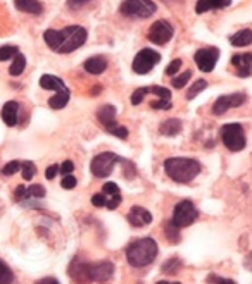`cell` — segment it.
Instances as JSON below:
<instances>
[{
	"mask_svg": "<svg viewBox=\"0 0 252 284\" xmlns=\"http://www.w3.org/2000/svg\"><path fill=\"white\" fill-rule=\"evenodd\" d=\"M19 169H21L19 160H12V162H9V164H5V166H3L2 174H3V176H12V174H16Z\"/></svg>",
	"mask_w": 252,
	"mask_h": 284,
	"instance_id": "35",
	"label": "cell"
},
{
	"mask_svg": "<svg viewBox=\"0 0 252 284\" xmlns=\"http://www.w3.org/2000/svg\"><path fill=\"white\" fill-rule=\"evenodd\" d=\"M149 93H154L156 97H159V100H171V92L164 86H150Z\"/></svg>",
	"mask_w": 252,
	"mask_h": 284,
	"instance_id": "33",
	"label": "cell"
},
{
	"mask_svg": "<svg viewBox=\"0 0 252 284\" xmlns=\"http://www.w3.org/2000/svg\"><path fill=\"white\" fill-rule=\"evenodd\" d=\"M206 88H208V81H206V79H199V81H195L194 85L190 86V90L187 92V98L188 100H194V98L201 92H204Z\"/></svg>",
	"mask_w": 252,
	"mask_h": 284,
	"instance_id": "27",
	"label": "cell"
},
{
	"mask_svg": "<svg viewBox=\"0 0 252 284\" xmlns=\"http://www.w3.org/2000/svg\"><path fill=\"white\" fill-rule=\"evenodd\" d=\"M104 195H120V186L116 183H106L102 186Z\"/></svg>",
	"mask_w": 252,
	"mask_h": 284,
	"instance_id": "40",
	"label": "cell"
},
{
	"mask_svg": "<svg viewBox=\"0 0 252 284\" xmlns=\"http://www.w3.org/2000/svg\"><path fill=\"white\" fill-rule=\"evenodd\" d=\"M61 184H62V188H64V189H73L76 186V178L73 176V174H68V176L62 178Z\"/></svg>",
	"mask_w": 252,
	"mask_h": 284,
	"instance_id": "41",
	"label": "cell"
},
{
	"mask_svg": "<svg viewBox=\"0 0 252 284\" xmlns=\"http://www.w3.org/2000/svg\"><path fill=\"white\" fill-rule=\"evenodd\" d=\"M166 238H168V240H169L173 245L180 243V229H178V227H174L171 222H168V224H166Z\"/></svg>",
	"mask_w": 252,
	"mask_h": 284,
	"instance_id": "31",
	"label": "cell"
},
{
	"mask_svg": "<svg viewBox=\"0 0 252 284\" xmlns=\"http://www.w3.org/2000/svg\"><path fill=\"white\" fill-rule=\"evenodd\" d=\"M92 203L93 207H106L107 203L106 195H104V193H95V195L92 196Z\"/></svg>",
	"mask_w": 252,
	"mask_h": 284,
	"instance_id": "43",
	"label": "cell"
},
{
	"mask_svg": "<svg viewBox=\"0 0 252 284\" xmlns=\"http://www.w3.org/2000/svg\"><path fill=\"white\" fill-rule=\"evenodd\" d=\"M230 43L233 47H247L252 43V30H240L230 36Z\"/></svg>",
	"mask_w": 252,
	"mask_h": 284,
	"instance_id": "22",
	"label": "cell"
},
{
	"mask_svg": "<svg viewBox=\"0 0 252 284\" xmlns=\"http://www.w3.org/2000/svg\"><path fill=\"white\" fill-rule=\"evenodd\" d=\"M45 196V188L42 184H33V186H28L26 198H43Z\"/></svg>",
	"mask_w": 252,
	"mask_h": 284,
	"instance_id": "34",
	"label": "cell"
},
{
	"mask_svg": "<svg viewBox=\"0 0 252 284\" xmlns=\"http://www.w3.org/2000/svg\"><path fill=\"white\" fill-rule=\"evenodd\" d=\"M21 169H23V179L24 181H31L35 174H37V167H35V164L30 162V160H26V162L21 164Z\"/></svg>",
	"mask_w": 252,
	"mask_h": 284,
	"instance_id": "30",
	"label": "cell"
},
{
	"mask_svg": "<svg viewBox=\"0 0 252 284\" xmlns=\"http://www.w3.org/2000/svg\"><path fill=\"white\" fill-rule=\"evenodd\" d=\"M90 0H68V7L71 10H78V9H82L83 5H86Z\"/></svg>",
	"mask_w": 252,
	"mask_h": 284,
	"instance_id": "46",
	"label": "cell"
},
{
	"mask_svg": "<svg viewBox=\"0 0 252 284\" xmlns=\"http://www.w3.org/2000/svg\"><path fill=\"white\" fill-rule=\"evenodd\" d=\"M169 284H180V283H169Z\"/></svg>",
	"mask_w": 252,
	"mask_h": 284,
	"instance_id": "52",
	"label": "cell"
},
{
	"mask_svg": "<svg viewBox=\"0 0 252 284\" xmlns=\"http://www.w3.org/2000/svg\"><path fill=\"white\" fill-rule=\"evenodd\" d=\"M97 119H99L100 124H102L104 128L111 133L118 126V122H116V107H114V105H109V104L102 105V107L97 110Z\"/></svg>",
	"mask_w": 252,
	"mask_h": 284,
	"instance_id": "13",
	"label": "cell"
},
{
	"mask_svg": "<svg viewBox=\"0 0 252 284\" xmlns=\"http://www.w3.org/2000/svg\"><path fill=\"white\" fill-rule=\"evenodd\" d=\"M171 36H173V26L164 19H159V21H156V23H152L149 33H147V38L156 45L168 43V41L171 40Z\"/></svg>",
	"mask_w": 252,
	"mask_h": 284,
	"instance_id": "10",
	"label": "cell"
},
{
	"mask_svg": "<svg viewBox=\"0 0 252 284\" xmlns=\"http://www.w3.org/2000/svg\"><path fill=\"white\" fill-rule=\"evenodd\" d=\"M12 281H14L12 271H10L5 262L0 260V284H12Z\"/></svg>",
	"mask_w": 252,
	"mask_h": 284,
	"instance_id": "28",
	"label": "cell"
},
{
	"mask_svg": "<svg viewBox=\"0 0 252 284\" xmlns=\"http://www.w3.org/2000/svg\"><path fill=\"white\" fill-rule=\"evenodd\" d=\"M111 135L118 136V138H121V140H126L128 138V129H126L125 126H116V128L111 131Z\"/></svg>",
	"mask_w": 252,
	"mask_h": 284,
	"instance_id": "45",
	"label": "cell"
},
{
	"mask_svg": "<svg viewBox=\"0 0 252 284\" xmlns=\"http://www.w3.org/2000/svg\"><path fill=\"white\" fill-rule=\"evenodd\" d=\"M66 35H68V28H64V30H47L43 33V40L48 45V48L59 52V48L62 47L66 40Z\"/></svg>",
	"mask_w": 252,
	"mask_h": 284,
	"instance_id": "16",
	"label": "cell"
},
{
	"mask_svg": "<svg viewBox=\"0 0 252 284\" xmlns=\"http://www.w3.org/2000/svg\"><path fill=\"white\" fill-rule=\"evenodd\" d=\"M14 5H16V9L21 10V12L35 14V16L43 12V5H42L38 0H14Z\"/></svg>",
	"mask_w": 252,
	"mask_h": 284,
	"instance_id": "20",
	"label": "cell"
},
{
	"mask_svg": "<svg viewBox=\"0 0 252 284\" xmlns=\"http://www.w3.org/2000/svg\"><path fill=\"white\" fill-rule=\"evenodd\" d=\"M120 10L126 17H150L157 10V5L152 0H125Z\"/></svg>",
	"mask_w": 252,
	"mask_h": 284,
	"instance_id": "5",
	"label": "cell"
},
{
	"mask_svg": "<svg viewBox=\"0 0 252 284\" xmlns=\"http://www.w3.org/2000/svg\"><path fill=\"white\" fill-rule=\"evenodd\" d=\"M221 138L223 143L232 152H240L246 148V133L244 128L237 122H230L221 128Z\"/></svg>",
	"mask_w": 252,
	"mask_h": 284,
	"instance_id": "3",
	"label": "cell"
},
{
	"mask_svg": "<svg viewBox=\"0 0 252 284\" xmlns=\"http://www.w3.org/2000/svg\"><path fill=\"white\" fill-rule=\"evenodd\" d=\"M219 59V50L216 47H204L199 48L194 55L195 64L199 66V69L204 72H211L216 68V62Z\"/></svg>",
	"mask_w": 252,
	"mask_h": 284,
	"instance_id": "9",
	"label": "cell"
},
{
	"mask_svg": "<svg viewBox=\"0 0 252 284\" xmlns=\"http://www.w3.org/2000/svg\"><path fill=\"white\" fill-rule=\"evenodd\" d=\"M157 251H159V247L152 238H140L128 245L126 260L133 267H145V265L152 264L154 258L157 257Z\"/></svg>",
	"mask_w": 252,
	"mask_h": 284,
	"instance_id": "1",
	"label": "cell"
},
{
	"mask_svg": "<svg viewBox=\"0 0 252 284\" xmlns=\"http://www.w3.org/2000/svg\"><path fill=\"white\" fill-rule=\"evenodd\" d=\"M120 164L121 166H123V173H125V176L126 178H129V179H133V178H135V166H133L131 162H129V160H125V159H121L120 157Z\"/></svg>",
	"mask_w": 252,
	"mask_h": 284,
	"instance_id": "36",
	"label": "cell"
},
{
	"mask_svg": "<svg viewBox=\"0 0 252 284\" xmlns=\"http://www.w3.org/2000/svg\"><path fill=\"white\" fill-rule=\"evenodd\" d=\"M114 265L111 262H95V264H88L86 269V279L92 283H106L113 278Z\"/></svg>",
	"mask_w": 252,
	"mask_h": 284,
	"instance_id": "11",
	"label": "cell"
},
{
	"mask_svg": "<svg viewBox=\"0 0 252 284\" xmlns=\"http://www.w3.org/2000/svg\"><path fill=\"white\" fill-rule=\"evenodd\" d=\"M192 78V71H185V72H181L180 76H176V78H173V88H176V90H180V88H183L185 85L188 83V79Z\"/></svg>",
	"mask_w": 252,
	"mask_h": 284,
	"instance_id": "32",
	"label": "cell"
},
{
	"mask_svg": "<svg viewBox=\"0 0 252 284\" xmlns=\"http://www.w3.org/2000/svg\"><path fill=\"white\" fill-rule=\"evenodd\" d=\"M59 171H61V174L68 176V174H71L73 171H75V164H73L71 160H64V162H62V166L59 167Z\"/></svg>",
	"mask_w": 252,
	"mask_h": 284,
	"instance_id": "44",
	"label": "cell"
},
{
	"mask_svg": "<svg viewBox=\"0 0 252 284\" xmlns=\"http://www.w3.org/2000/svg\"><path fill=\"white\" fill-rule=\"evenodd\" d=\"M24 68H26V57H24L23 54H17L16 57H14L12 64H10L9 68V74L10 76H19L23 74Z\"/></svg>",
	"mask_w": 252,
	"mask_h": 284,
	"instance_id": "25",
	"label": "cell"
},
{
	"mask_svg": "<svg viewBox=\"0 0 252 284\" xmlns=\"http://www.w3.org/2000/svg\"><path fill=\"white\" fill-rule=\"evenodd\" d=\"M150 107L157 108V110H168L173 107V104H171V100H154L150 102Z\"/></svg>",
	"mask_w": 252,
	"mask_h": 284,
	"instance_id": "39",
	"label": "cell"
},
{
	"mask_svg": "<svg viewBox=\"0 0 252 284\" xmlns=\"http://www.w3.org/2000/svg\"><path fill=\"white\" fill-rule=\"evenodd\" d=\"M120 162V157L113 152H102L92 160L90 169L95 178H107L113 174L114 166Z\"/></svg>",
	"mask_w": 252,
	"mask_h": 284,
	"instance_id": "6",
	"label": "cell"
},
{
	"mask_svg": "<svg viewBox=\"0 0 252 284\" xmlns=\"http://www.w3.org/2000/svg\"><path fill=\"white\" fill-rule=\"evenodd\" d=\"M38 284H61L55 278H43L38 281Z\"/></svg>",
	"mask_w": 252,
	"mask_h": 284,
	"instance_id": "50",
	"label": "cell"
},
{
	"mask_svg": "<svg viewBox=\"0 0 252 284\" xmlns=\"http://www.w3.org/2000/svg\"><path fill=\"white\" fill-rule=\"evenodd\" d=\"M156 284H169L168 281H159V283H156Z\"/></svg>",
	"mask_w": 252,
	"mask_h": 284,
	"instance_id": "51",
	"label": "cell"
},
{
	"mask_svg": "<svg viewBox=\"0 0 252 284\" xmlns=\"http://www.w3.org/2000/svg\"><path fill=\"white\" fill-rule=\"evenodd\" d=\"M209 281L216 283V284H237L233 279H225V278H218V276H209Z\"/></svg>",
	"mask_w": 252,
	"mask_h": 284,
	"instance_id": "49",
	"label": "cell"
},
{
	"mask_svg": "<svg viewBox=\"0 0 252 284\" xmlns=\"http://www.w3.org/2000/svg\"><path fill=\"white\" fill-rule=\"evenodd\" d=\"M40 86L43 90H55V92H62L66 90V85L61 78L57 76H52V74H43L40 78Z\"/></svg>",
	"mask_w": 252,
	"mask_h": 284,
	"instance_id": "21",
	"label": "cell"
},
{
	"mask_svg": "<svg viewBox=\"0 0 252 284\" xmlns=\"http://www.w3.org/2000/svg\"><path fill=\"white\" fill-rule=\"evenodd\" d=\"M180 68H181V61H180V59H174V61H171L169 64H168L166 74L168 76H174L178 71H180Z\"/></svg>",
	"mask_w": 252,
	"mask_h": 284,
	"instance_id": "38",
	"label": "cell"
},
{
	"mask_svg": "<svg viewBox=\"0 0 252 284\" xmlns=\"http://www.w3.org/2000/svg\"><path fill=\"white\" fill-rule=\"evenodd\" d=\"M17 54H19V48L17 47H14V45H3V47H0V62L9 61V59L16 57Z\"/></svg>",
	"mask_w": 252,
	"mask_h": 284,
	"instance_id": "29",
	"label": "cell"
},
{
	"mask_svg": "<svg viewBox=\"0 0 252 284\" xmlns=\"http://www.w3.org/2000/svg\"><path fill=\"white\" fill-rule=\"evenodd\" d=\"M57 173H59V166H57V164H54V166H48L47 171H45V178H47V179H54Z\"/></svg>",
	"mask_w": 252,
	"mask_h": 284,
	"instance_id": "47",
	"label": "cell"
},
{
	"mask_svg": "<svg viewBox=\"0 0 252 284\" xmlns=\"http://www.w3.org/2000/svg\"><path fill=\"white\" fill-rule=\"evenodd\" d=\"M199 212L195 209V205L190 202V200H183L180 202L173 210V215H171V224L178 229L181 227H187L190 224H194V220L197 219Z\"/></svg>",
	"mask_w": 252,
	"mask_h": 284,
	"instance_id": "4",
	"label": "cell"
},
{
	"mask_svg": "<svg viewBox=\"0 0 252 284\" xmlns=\"http://www.w3.org/2000/svg\"><path fill=\"white\" fill-rule=\"evenodd\" d=\"M86 30L83 26H68V35H66V40L62 43V47L59 48V54H69V52H75L76 48H80L86 41Z\"/></svg>",
	"mask_w": 252,
	"mask_h": 284,
	"instance_id": "8",
	"label": "cell"
},
{
	"mask_svg": "<svg viewBox=\"0 0 252 284\" xmlns=\"http://www.w3.org/2000/svg\"><path fill=\"white\" fill-rule=\"evenodd\" d=\"M246 98L247 97L244 93L223 95V97H219L218 100L214 102V105H212V114H214V115H221V114H225L226 110H230V108L240 107V105L246 102Z\"/></svg>",
	"mask_w": 252,
	"mask_h": 284,
	"instance_id": "12",
	"label": "cell"
},
{
	"mask_svg": "<svg viewBox=\"0 0 252 284\" xmlns=\"http://www.w3.org/2000/svg\"><path fill=\"white\" fill-rule=\"evenodd\" d=\"M128 220L131 226L135 227H142V226H147V224L152 222V213L149 212L147 209L143 207H131V210L128 212Z\"/></svg>",
	"mask_w": 252,
	"mask_h": 284,
	"instance_id": "15",
	"label": "cell"
},
{
	"mask_svg": "<svg viewBox=\"0 0 252 284\" xmlns=\"http://www.w3.org/2000/svg\"><path fill=\"white\" fill-rule=\"evenodd\" d=\"M181 128H183V124H181L180 119H168V121H164L163 124H161L159 131L163 133L164 136H176L178 133L181 131Z\"/></svg>",
	"mask_w": 252,
	"mask_h": 284,
	"instance_id": "23",
	"label": "cell"
},
{
	"mask_svg": "<svg viewBox=\"0 0 252 284\" xmlns=\"http://www.w3.org/2000/svg\"><path fill=\"white\" fill-rule=\"evenodd\" d=\"M232 3V0H199L195 3V12L204 14L208 10L212 9H223V7H228Z\"/></svg>",
	"mask_w": 252,
	"mask_h": 284,
	"instance_id": "19",
	"label": "cell"
},
{
	"mask_svg": "<svg viewBox=\"0 0 252 284\" xmlns=\"http://www.w3.org/2000/svg\"><path fill=\"white\" fill-rule=\"evenodd\" d=\"M149 93V88H138V90H135L131 95V104L133 105H138V104H142V100L145 98V95Z\"/></svg>",
	"mask_w": 252,
	"mask_h": 284,
	"instance_id": "37",
	"label": "cell"
},
{
	"mask_svg": "<svg viewBox=\"0 0 252 284\" xmlns=\"http://www.w3.org/2000/svg\"><path fill=\"white\" fill-rule=\"evenodd\" d=\"M121 202H123L121 195H113V196H111V200H107L106 207H107L109 210H114V209H118V207L121 205Z\"/></svg>",
	"mask_w": 252,
	"mask_h": 284,
	"instance_id": "42",
	"label": "cell"
},
{
	"mask_svg": "<svg viewBox=\"0 0 252 284\" xmlns=\"http://www.w3.org/2000/svg\"><path fill=\"white\" fill-rule=\"evenodd\" d=\"M181 267H183V262L178 257H171L169 260H166L163 264V272L164 274H176Z\"/></svg>",
	"mask_w": 252,
	"mask_h": 284,
	"instance_id": "26",
	"label": "cell"
},
{
	"mask_svg": "<svg viewBox=\"0 0 252 284\" xmlns=\"http://www.w3.org/2000/svg\"><path fill=\"white\" fill-rule=\"evenodd\" d=\"M69 97H71V93H69V90L66 88V90H62V92H57L54 97H50L48 105H50L52 108H55V110L64 108L66 105H68V102H69Z\"/></svg>",
	"mask_w": 252,
	"mask_h": 284,
	"instance_id": "24",
	"label": "cell"
},
{
	"mask_svg": "<svg viewBox=\"0 0 252 284\" xmlns=\"http://www.w3.org/2000/svg\"><path fill=\"white\" fill-rule=\"evenodd\" d=\"M17 112H19V105L17 102H7L2 107V119L7 126H16L17 124Z\"/></svg>",
	"mask_w": 252,
	"mask_h": 284,
	"instance_id": "18",
	"label": "cell"
},
{
	"mask_svg": "<svg viewBox=\"0 0 252 284\" xmlns=\"http://www.w3.org/2000/svg\"><path fill=\"white\" fill-rule=\"evenodd\" d=\"M26 193H28V188L26 186H17L16 188V193H14V196H16V200H26Z\"/></svg>",
	"mask_w": 252,
	"mask_h": 284,
	"instance_id": "48",
	"label": "cell"
},
{
	"mask_svg": "<svg viewBox=\"0 0 252 284\" xmlns=\"http://www.w3.org/2000/svg\"><path fill=\"white\" fill-rule=\"evenodd\" d=\"M164 171L176 183H188L201 173V164L187 157H171L164 160Z\"/></svg>",
	"mask_w": 252,
	"mask_h": 284,
	"instance_id": "2",
	"label": "cell"
},
{
	"mask_svg": "<svg viewBox=\"0 0 252 284\" xmlns=\"http://www.w3.org/2000/svg\"><path fill=\"white\" fill-rule=\"evenodd\" d=\"M83 68H85V71L90 72V74H102L107 69V61L102 55H93V57L86 59Z\"/></svg>",
	"mask_w": 252,
	"mask_h": 284,
	"instance_id": "17",
	"label": "cell"
},
{
	"mask_svg": "<svg viewBox=\"0 0 252 284\" xmlns=\"http://www.w3.org/2000/svg\"><path fill=\"white\" fill-rule=\"evenodd\" d=\"M159 61H161V55L157 54L156 50H152V48H143V50H140L138 54L135 55L131 68L136 74H147V72L152 71L154 66L159 64Z\"/></svg>",
	"mask_w": 252,
	"mask_h": 284,
	"instance_id": "7",
	"label": "cell"
},
{
	"mask_svg": "<svg viewBox=\"0 0 252 284\" xmlns=\"http://www.w3.org/2000/svg\"><path fill=\"white\" fill-rule=\"evenodd\" d=\"M232 64L237 68V74L240 78H249L252 74V54H235L232 57Z\"/></svg>",
	"mask_w": 252,
	"mask_h": 284,
	"instance_id": "14",
	"label": "cell"
}]
</instances>
